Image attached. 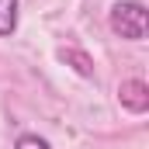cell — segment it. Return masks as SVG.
<instances>
[{"label":"cell","instance_id":"obj_1","mask_svg":"<svg viewBox=\"0 0 149 149\" xmlns=\"http://www.w3.org/2000/svg\"><path fill=\"white\" fill-rule=\"evenodd\" d=\"M111 31L128 42H142L149 31V10L139 0H118L111 7Z\"/></svg>","mask_w":149,"mask_h":149},{"label":"cell","instance_id":"obj_4","mask_svg":"<svg viewBox=\"0 0 149 149\" xmlns=\"http://www.w3.org/2000/svg\"><path fill=\"white\" fill-rule=\"evenodd\" d=\"M17 28V0H0V35H14Z\"/></svg>","mask_w":149,"mask_h":149},{"label":"cell","instance_id":"obj_3","mask_svg":"<svg viewBox=\"0 0 149 149\" xmlns=\"http://www.w3.org/2000/svg\"><path fill=\"white\" fill-rule=\"evenodd\" d=\"M59 59H63V63H70L80 76H94V63H90V56H83V52H76V49H63V52H59Z\"/></svg>","mask_w":149,"mask_h":149},{"label":"cell","instance_id":"obj_2","mask_svg":"<svg viewBox=\"0 0 149 149\" xmlns=\"http://www.w3.org/2000/svg\"><path fill=\"white\" fill-rule=\"evenodd\" d=\"M118 101H121V108L132 114H146L149 111V87L142 80H125L121 87H118Z\"/></svg>","mask_w":149,"mask_h":149},{"label":"cell","instance_id":"obj_5","mask_svg":"<svg viewBox=\"0 0 149 149\" xmlns=\"http://www.w3.org/2000/svg\"><path fill=\"white\" fill-rule=\"evenodd\" d=\"M14 149H52V146H49V142H45L42 135H21Z\"/></svg>","mask_w":149,"mask_h":149}]
</instances>
